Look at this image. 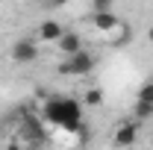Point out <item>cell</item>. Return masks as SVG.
<instances>
[{"label":"cell","instance_id":"obj_1","mask_svg":"<svg viewBox=\"0 0 153 150\" xmlns=\"http://www.w3.org/2000/svg\"><path fill=\"white\" fill-rule=\"evenodd\" d=\"M44 118L53 121L56 127H65V130H79L82 127V109L71 97H50L44 103Z\"/></svg>","mask_w":153,"mask_h":150},{"label":"cell","instance_id":"obj_2","mask_svg":"<svg viewBox=\"0 0 153 150\" xmlns=\"http://www.w3.org/2000/svg\"><path fill=\"white\" fill-rule=\"evenodd\" d=\"M91 71H94V56L88 50H76L71 56H65L62 65H59V74L62 76H85Z\"/></svg>","mask_w":153,"mask_h":150},{"label":"cell","instance_id":"obj_3","mask_svg":"<svg viewBox=\"0 0 153 150\" xmlns=\"http://www.w3.org/2000/svg\"><path fill=\"white\" fill-rule=\"evenodd\" d=\"M9 56H12V62H18V65H27V62H36V59H38V44H36V38H30V36L18 38V41L12 44Z\"/></svg>","mask_w":153,"mask_h":150},{"label":"cell","instance_id":"obj_4","mask_svg":"<svg viewBox=\"0 0 153 150\" xmlns=\"http://www.w3.org/2000/svg\"><path fill=\"white\" fill-rule=\"evenodd\" d=\"M56 47H59L62 56H71L76 50H82V38H79V33H74V30H65V33L56 38Z\"/></svg>","mask_w":153,"mask_h":150},{"label":"cell","instance_id":"obj_5","mask_svg":"<svg viewBox=\"0 0 153 150\" xmlns=\"http://www.w3.org/2000/svg\"><path fill=\"white\" fill-rule=\"evenodd\" d=\"M24 141L27 144H44L47 141L44 127L38 124V118H24Z\"/></svg>","mask_w":153,"mask_h":150},{"label":"cell","instance_id":"obj_6","mask_svg":"<svg viewBox=\"0 0 153 150\" xmlns=\"http://www.w3.org/2000/svg\"><path fill=\"white\" fill-rule=\"evenodd\" d=\"M118 147H130L138 141V124H118V130H115V138H112Z\"/></svg>","mask_w":153,"mask_h":150},{"label":"cell","instance_id":"obj_7","mask_svg":"<svg viewBox=\"0 0 153 150\" xmlns=\"http://www.w3.org/2000/svg\"><path fill=\"white\" fill-rule=\"evenodd\" d=\"M91 21H94V27L100 30V33H112V30H121V21L115 18L109 9H97Z\"/></svg>","mask_w":153,"mask_h":150},{"label":"cell","instance_id":"obj_8","mask_svg":"<svg viewBox=\"0 0 153 150\" xmlns=\"http://www.w3.org/2000/svg\"><path fill=\"white\" fill-rule=\"evenodd\" d=\"M62 33H65V27H62L59 21H44V24L38 27V38H41V41H56Z\"/></svg>","mask_w":153,"mask_h":150},{"label":"cell","instance_id":"obj_9","mask_svg":"<svg viewBox=\"0 0 153 150\" xmlns=\"http://www.w3.org/2000/svg\"><path fill=\"white\" fill-rule=\"evenodd\" d=\"M135 118H138V121L153 118V103H147V100H135Z\"/></svg>","mask_w":153,"mask_h":150},{"label":"cell","instance_id":"obj_10","mask_svg":"<svg viewBox=\"0 0 153 150\" xmlns=\"http://www.w3.org/2000/svg\"><path fill=\"white\" fill-rule=\"evenodd\" d=\"M82 103H85V106H100V103H103V91H100V88H88L85 97H82Z\"/></svg>","mask_w":153,"mask_h":150},{"label":"cell","instance_id":"obj_11","mask_svg":"<svg viewBox=\"0 0 153 150\" xmlns=\"http://www.w3.org/2000/svg\"><path fill=\"white\" fill-rule=\"evenodd\" d=\"M138 100H147V103H153V79H147V82L138 88Z\"/></svg>","mask_w":153,"mask_h":150},{"label":"cell","instance_id":"obj_12","mask_svg":"<svg viewBox=\"0 0 153 150\" xmlns=\"http://www.w3.org/2000/svg\"><path fill=\"white\" fill-rule=\"evenodd\" d=\"M91 3H94V9H109L115 0H91Z\"/></svg>","mask_w":153,"mask_h":150},{"label":"cell","instance_id":"obj_13","mask_svg":"<svg viewBox=\"0 0 153 150\" xmlns=\"http://www.w3.org/2000/svg\"><path fill=\"white\" fill-rule=\"evenodd\" d=\"M68 3H71V0H47V6H50V9H59V6H68Z\"/></svg>","mask_w":153,"mask_h":150},{"label":"cell","instance_id":"obj_14","mask_svg":"<svg viewBox=\"0 0 153 150\" xmlns=\"http://www.w3.org/2000/svg\"><path fill=\"white\" fill-rule=\"evenodd\" d=\"M147 38H150V41H153V27H150V30H147Z\"/></svg>","mask_w":153,"mask_h":150}]
</instances>
